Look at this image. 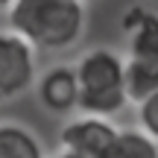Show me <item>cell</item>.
Wrapping results in <instances>:
<instances>
[{"mask_svg": "<svg viewBox=\"0 0 158 158\" xmlns=\"http://www.w3.org/2000/svg\"><path fill=\"white\" fill-rule=\"evenodd\" d=\"M82 0H15L9 6L12 32L23 35L35 50H68L85 32Z\"/></svg>", "mask_w": 158, "mask_h": 158, "instance_id": "obj_1", "label": "cell"}, {"mask_svg": "<svg viewBox=\"0 0 158 158\" xmlns=\"http://www.w3.org/2000/svg\"><path fill=\"white\" fill-rule=\"evenodd\" d=\"M126 59H120L114 50L97 47L88 50L76 64V82H79V111L82 114H111L123 111L126 97Z\"/></svg>", "mask_w": 158, "mask_h": 158, "instance_id": "obj_2", "label": "cell"}, {"mask_svg": "<svg viewBox=\"0 0 158 158\" xmlns=\"http://www.w3.org/2000/svg\"><path fill=\"white\" fill-rule=\"evenodd\" d=\"M35 82V47L18 32H0V102L21 97Z\"/></svg>", "mask_w": 158, "mask_h": 158, "instance_id": "obj_3", "label": "cell"}, {"mask_svg": "<svg viewBox=\"0 0 158 158\" xmlns=\"http://www.w3.org/2000/svg\"><path fill=\"white\" fill-rule=\"evenodd\" d=\"M117 126L108 117L100 114H79V117L68 120L62 126L59 143L68 152H76L79 158H102L106 149L111 147V141L117 138Z\"/></svg>", "mask_w": 158, "mask_h": 158, "instance_id": "obj_4", "label": "cell"}, {"mask_svg": "<svg viewBox=\"0 0 158 158\" xmlns=\"http://www.w3.org/2000/svg\"><path fill=\"white\" fill-rule=\"evenodd\" d=\"M126 32V47L132 59H149L158 62V15L143 6H129L120 21Z\"/></svg>", "mask_w": 158, "mask_h": 158, "instance_id": "obj_5", "label": "cell"}, {"mask_svg": "<svg viewBox=\"0 0 158 158\" xmlns=\"http://www.w3.org/2000/svg\"><path fill=\"white\" fill-rule=\"evenodd\" d=\"M38 100L47 111L53 114H68L79 108V82H76V68H50L38 79Z\"/></svg>", "mask_w": 158, "mask_h": 158, "instance_id": "obj_6", "label": "cell"}, {"mask_svg": "<svg viewBox=\"0 0 158 158\" xmlns=\"http://www.w3.org/2000/svg\"><path fill=\"white\" fill-rule=\"evenodd\" d=\"M0 158H44L41 141L21 123H0Z\"/></svg>", "mask_w": 158, "mask_h": 158, "instance_id": "obj_7", "label": "cell"}, {"mask_svg": "<svg viewBox=\"0 0 158 158\" xmlns=\"http://www.w3.org/2000/svg\"><path fill=\"white\" fill-rule=\"evenodd\" d=\"M126 97L129 102L141 106L147 97H152L158 91V62L149 59H126Z\"/></svg>", "mask_w": 158, "mask_h": 158, "instance_id": "obj_8", "label": "cell"}, {"mask_svg": "<svg viewBox=\"0 0 158 158\" xmlns=\"http://www.w3.org/2000/svg\"><path fill=\"white\" fill-rule=\"evenodd\" d=\"M102 158H158V141L143 129H120Z\"/></svg>", "mask_w": 158, "mask_h": 158, "instance_id": "obj_9", "label": "cell"}, {"mask_svg": "<svg viewBox=\"0 0 158 158\" xmlns=\"http://www.w3.org/2000/svg\"><path fill=\"white\" fill-rule=\"evenodd\" d=\"M138 123H141V129L147 135H152L158 141V91L138 106Z\"/></svg>", "mask_w": 158, "mask_h": 158, "instance_id": "obj_10", "label": "cell"}, {"mask_svg": "<svg viewBox=\"0 0 158 158\" xmlns=\"http://www.w3.org/2000/svg\"><path fill=\"white\" fill-rule=\"evenodd\" d=\"M53 158H79V155H76V152H68V149H62V152H56Z\"/></svg>", "mask_w": 158, "mask_h": 158, "instance_id": "obj_11", "label": "cell"}, {"mask_svg": "<svg viewBox=\"0 0 158 158\" xmlns=\"http://www.w3.org/2000/svg\"><path fill=\"white\" fill-rule=\"evenodd\" d=\"M12 3H15V0H0V9H9Z\"/></svg>", "mask_w": 158, "mask_h": 158, "instance_id": "obj_12", "label": "cell"}, {"mask_svg": "<svg viewBox=\"0 0 158 158\" xmlns=\"http://www.w3.org/2000/svg\"><path fill=\"white\" fill-rule=\"evenodd\" d=\"M82 3H88V0H82Z\"/></svg>", "mask_w": 158, "mask_h": 158, "instance_id": "obj_13", "label": "cell"}]
</instances>
